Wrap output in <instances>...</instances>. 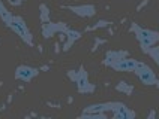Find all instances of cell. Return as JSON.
Here are the masks:
<instances>
[{
  "label": "cell",
  "instance_id": "1",
  "mask_svg": "<svg viewBox=\"0 0 159 119\" xmlns=\"http://www.w3.org/2000/svg\"><path fill=\"white\" fill-rule=\"evenodd\" d=\"M131 31L135 33L138 42L141 45V49L144 52H147V49L152 48L159 40L158 31H153V30H149V28H141V27L137 26L135 23H132V26H131Z\"/></svg>",
  "mask_w": 159,
  "mask_h": 119
},
{
  "label": "cell",
  "instance_id": "2",
  "mask_svg": "<svg viewBox=\"0 0 159 119\" xmlns=\"http://www.w3.org/2000/svg\"><path fill=\"white\" fill-rule=\"evenodd\" d=\"M6 26L11 27L17 34H20V37H21L26 43L32 45V34L29 31L26 23H24L20 17H11L8 21H6Z\"/></svg>",
  "mask_w": 159,
  "mask_h": 119
},
{
  "label": "cell",
  "instance_id": "3",
  "mask_svg": "<svg viewBox=\"0 0 159 119\" xmlns=\"http://www.w3.org/2000/svg\"><path fill=\"white\" fill-rule=\"evenodd\" d=\"M135 75L138 76V79L141 80L144 85H155L156 84V75L153 73V70H152L147 64H144V63H140L138 61V64H137V67H135Z\"/></svg>",
  "mask_w": 159,
  "mask_h": 119
},
{
  "label": "cell",
  "instance_id": "4",
  "mask_svg": "<svg viewBox=\"0 0 159 119\" xmlns=\"http://www.w3.org/2000/svg\"><path fill=\"white\" fill-rule=\"evenodd\" d=\"M74 82L77 85L78 92L87 94V92H93V89H95V86L89 82V76H87V73H86V70H84V67H81L80 72H77V77H75Z\"/></svg>",
  "mask_w": 159,
  "mask_h": 119
},
{
  "label": "cell",
  "instance_id": "5",
  "mask_svg": "<svg viewBox=\"0 0 159 119\" xmlns=\"http://www.w3.org/2000/svg\"><path fill=\"white\" fill-rule=\"evenodd\" d=\"M137 64H138V61H137V60L123 57V58L116 60V61H113V63H110L108 66H110V67H113L114 70H120V72H134L135 67H137Z\"/></svg>",
  "mask_w": 159,
  "mask_h": 119
},
{
  "label": "cell",
  "instance_id": "6",
  "mask_svg": "<svg viewBox=\"0 0 159 119\" xmlns=\"http://www.w3.org/2000/svg\"><path fill=\"white\" fill-rule=\"evenodd\" d=\"M39 70L35 67H30V66H20L15 72V77L23 80V82H30L35 76H38Z\"/></svg>",
  "mask_w": 159,
  "mask_h": 119
},
{
  "label": "cell",
  "instance_id": "7",
  "mask_svg": "<svg viewBox=\"0 0 159 119\" xmlns=\"http://www.w3.org/2000/svg\"><path fill=\"white\" fill-rule=\"evenodd\" d=\"M113 116L116 119H126V118H134L135 112L129 110L123 103H114L113 106Z\"/></svg>",
  "mask_w": 159,
  "mask_h": 119
},
{
  "label": "cell",
  "instance_id": "8",
  "mask_svg": "<svg viewBox=\"0 0 159 119\" xmlns=\"http://www.w3.org/2000/svg\"><path fill=\"white\" fill-rule=\"evenodd\" d=\"M69 10H72L74 14H77L80 17H93L96 14V8L93 5H84V6H69Z\"/></svg>",
  "mask_w": 159,
  "mask_h": 119
},
{
  "label": "cell",
  "instance_id": "9",
  "mask_svg": "<svg viewBox=\"0 0 159 119\" xmlns=\"http://www.w3.org/2000/svg\"><path fill=\"white\" fill-rule=\"evenodd\" d=\"M60 27H62V23L60 24H44L42 27V33H44V37L45 39H48V37H51L54 33H57V31H60Z\"/></svg>",
  "mask_w": 159,
  "mask_h": 119
},
{
  "label": "cell",
  "instance_id": "10",
  "mask_svg": "<svg viewBox=\"0 0 159 119\" xmlns=\"http://www.w3.org/2000/svg\"><path fill=\"white\" fill-rule=\"evenodd\" d=\"M116 88H117V89H119V91H122V92H125V94H131L132 92V86L131 85H128V84H126V82H120V84H119V85L116 86Z\"/></svg>",
  "mask_w": 159,
  "mask_h": 119
},
{
  "label": "cell",
  "instance_id": "11",
  "mask_svg": "<svg viewBox=\"0 0 159 119\" xmlns=\"http://www.w3.org/2000/svg\"><path fill=\"white\" fill-rule=\"evenodd\" d=\"M48 18H50V10H48V8H47L45 5H41V21H42V23H47Z\"/></svg>",
  "mask_w": 159,
  "mask_h": 119
},
{
  "label": "cell",
  "instance_id": "12",
  "mask_svg": "<svg viewBox=\"0 0 159 119\" xmlns=\"http://www.w3.org/2000/svg\"><path fill=\"white\" fill-rule=\"evenodd\" d=\"M146 54H149V55H152V57H153V60L156 61V64L159 66V48H149Z\"/></svg>",
  "mask_w": 159,
  "mask_h": 119
},
{
  "label": "cell",
  "instance_id": "13",
  "mask_svg": "<svg viewBox=\"0 0 159 119\" xmlns=\"http://www.w3.org/2000/svg\"><path fill=\"white\" fill-rule=\"evenodd\" d=\"M108 26H110V23L102 19V21H99V23H98V24H95V26L87 27V31H89V30H96V28H104V27H108Z\"/></svg>",
  "mask_w": 159,
  "mask_h": 119
},
{
  "label": "cell",
  "instance_id": "14",
  "mask_svg": "<svg viewBox=\"0 0 159 119\" xmlns=\"http://www.w3.org/2000/svg\"><path fill=\"white\" fill-rule=\"evenodd\" d=\"M147 3H149V2H147V0H144V2H141V3H140V5H138V8H137V10H141V9L144 8V6H146V5H147Z\"/></svg>",
  "mask_w": 159,
  "mask_h": 119
},
{
  "label": "cell",
  "instance_id": "15",
  "mask_svg": "<svg viewBox=\"0 0 159 119\" xmlns=\"http://www.w3.org/2000/svg\"><path fill=\"white\" fill-rule=\"evenodd\" d=\"M155 85H156V86L159 88V80H156V84H155Z\"/></svg>",
  "mask_w": 159,
  "mask_h": 119
}]
</instances>
